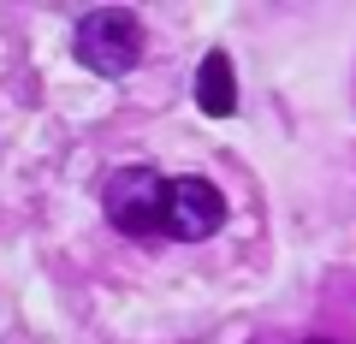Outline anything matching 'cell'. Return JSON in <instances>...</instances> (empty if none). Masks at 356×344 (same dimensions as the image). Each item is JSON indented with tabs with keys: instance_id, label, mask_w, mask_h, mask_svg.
Segmentation results:
<instances>
[{
	"instance_id": "obj_3",
	"label": "cell",
	"mask_w": 356,
	"mask_h": 344,
	"mask_svg": "<svg viewBox=\"0 0 356 344\" xmlns=\"http://www.w3.org/2000/svg\"><path fill=\"white\" fill-rule=\"evenodd\" d=\"M226 226V196L208 179H172L166 184V238L172 243H202Z\"/></svg>"
},
{
	"instance_id": "obj_5",
	"label": "cell",
	"mask_w": 356,
	"mask_h": 344,
	"mask_svg": "<svg viewBox=\"0 0 356 344\" xmlns=\"http://www.w3.org/2000/svg\"><path fill=\"white\" fill-rule=\"evenodd\" d=\"M303 344H327V338H303Z\"/></svg>"
},
{
	"instance_id": "obj_2",
	"label": "cell",
	"mask_w": 356,
	"mask_h": 344,
	"mask_svg": "<svg viewBox=\"0 0 356 344\" xmlns=\"http://www.w3.org/2000/svg\"><path fill=\"white\" fill-rule=\"evenodd\" d=\"M77 60L89 65V72H102V77H119L131 72V65L143 60V24L131 13H89L83 24H77Z\"/></svg>"
},
{
	"instance_id": "obj_4",
	"label": "cell",
	"mask_w": 356,
	"mask_h": 344,
	"mask_svg": "<svg viewBox=\"0 0 356 344\" xmlns=\"http://www.w3.org/2000/svg\"><path fill=\"white\" fill-rule=\"evenodd\" d=\"M196 95H202L208 113H232V101H238V83H232L226 54H208V60H202V72H196Z\"/></svg>"
},
{
	"instance_id": "obj_1",
	"label": "cell",
	"mask_w": 356,
	"mask_h": 344,
	"mask_svg": "<svg viewBox=\"0 0 356 344\" xmlns=\"http://www.w3.org/2000/svg\"><path fill=\"white\" fill-rule=\"evenodd\" d=\"M166 184L172 179H161L154 166H119L102 190V208L113 220V231H125L137 243L166 238Z\"/></svg>"
}]
</instances>
